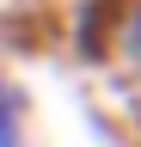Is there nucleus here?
<instances>
[{"mask_svg": "<svg viewBox=\"0 0 141 147\" xmlns=\"http://www.w3.org/2000/svg\"><path fill=\"white\" fill-rule=\"evenodd\" d=\"M104 43H111V61L129 74V80H141V0H123V6H117Z\"/></svg>", "mask_w": 141, "mask_h": 147, "instance_id": "obj_1", "label": "nucleus"}, {"mask_svg": "<svg viewBox=\"0 0 141 147\" xmlns=\"http://www.w3.org/2000/svg\"><path fill=\"white\" fill-rule=\"evenodd\" d=\"M0 147H31L25 141V104H19L6 74H0Z\"/></svg>", "mask_w": 141, "mask_h": 147, "instance_id": "obj_2", "label": "nucleus"}]
</instances>
